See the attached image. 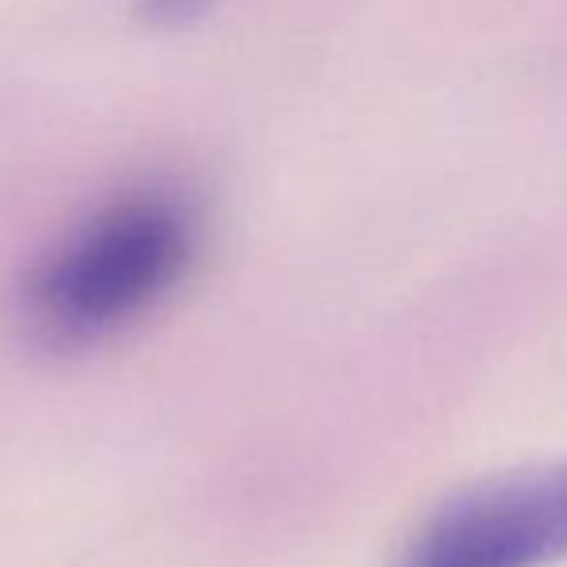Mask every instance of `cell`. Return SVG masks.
Listing matches in <instances>:
<instances>
[{
	"mask_svg": "<svg viewBox=\"0 0 567 567\" xmlns=\"http://www.w3.org/2000/svg\"><path fill=\"white\" fill-rule=\"evenodd\" d=\"M198 218L183 195L141 187L97 206L32 268L24 319L48 347H94L148 316L195 260Z\"/></svg>",
	"mask_w": 567,
	"mask_h": 567,
	"instance_id": "obj_1",
	"label": "cell"
},
{
	"mask_svg": "<svg viewBox=\"0 0 567 567\" xmlns=\"http://www.w3.org/2000/svg\"><path fill=\"white\" fill-rule=\"evenodd\" d=\"M567 559V463L489 478L416 528L401 567H551Z\"/></svg>",
	"mask_w": 567,
	"mask_h": 567,
	"instance_id": "obj_2",
	"label": "cell"
},
{
	"mask_svg": "<svg viewBox=\"0 0 567 567\" xmlns=\"http://www.w3.org/2000/svg\"><path fill=\"white\" fill-rule=\"evenodd\" d=\"M218 0H136L133 12L144 28L156 32H172V28H187L203 20Z\"/></svg>",
	"mask_w": 567,
	"mask_h": 567,
	"instance_id": "obj_3",
	"label": "cell"
}]
</instances>
